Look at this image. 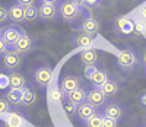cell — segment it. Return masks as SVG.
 I'll return each mask as SVG.
<instances>
[{"instance_id": "obj_1", "label": "cell", "mask_w": 146, "mask_h": 127, "mask_svg": "<svg viewBox=\"0 0 146 127\" xmlns=\"http://www.w3.org/2000/svg\"><path fill=\"white\" fill-rule=\"evenodd\" d=\"M57 6H58V16L64 22H75L83 13V7L76 5L73 0H60Z\"/></svg>"}, {"instance_id": "obj_2", "label": "cell", "mask_w": 146, "mask_h": 127, "mask_svg": "<svg viewBox=\"0 0 146 127\" xmlns=\"http://www.w3.org/2000/svg\"><path fill=\"white\" fill-rule=\"evenodd\" d=\"M137 61H139L137 53L133 48H130V47L121 50L118 57H117V64L123 72H131L137 66Z\"/></svg>"}, {"instance_id": "obj_3", "label": "cell", "mask_w": 146, "mask_h": 127, "mask_svg": "<svg viewBox=\"0 0 146 127\" xmlns=\"http://www.w3.org/2000/svg\"><path fill=\"white\" fill-rule=\"evenodd\" d=\"M22 64H23V56L13 51V50H9L7 53L2 56V66L7 72H18L22 67Z\"/></svg>"}, {"instance_id": "obj_4", "label": "cell", "mask_w": 146, "mask_h": 127, "mask_svg": "<svg viewBox=\"0 0 146 127\" xmlns=\"http://www.w3.org/2000/svg\"><path fill=\"white\" fill-rule=\"evenodd\" d=\"M23 34H25V31H23L19 25H9V27H5L0 31V37H2V40L9 45V48L13 47L16 44V41Z\"/></svg>"}, {"instance_id": "obj_5", "label": "cell", "mask_w": 146, "mask_h": 127, "mask_svg": "<svg viewBox=\"0 0 146 127\" xmlns=\"http://www.w3.org/2000/svg\"><path fill=\"white\" fill-rule=\"evenodd\" d=\"M101 29V23L98 19H95L92 16H88V18H85L80 25L78 27V31L79 34H85V35H89V37H94L100 32Z\"/></svg>"}, {"instance_id": "obj_6", "label": "cell", "mask_w": 146, "mask_h": 127, "mask_svg": "<svg viewBox=\"0 0 146 127\" xmlns=\"http://www.w3.org/2000/svg\"><path fill=\"white\" fill-rule=\"evenodd\" d=\"M58 18V6L51 3H40L38 5V19L44 22L56 21Z\"/></svg>"}, {"instance_id": "obj_7", "label": "cell", "mask_w": 146, "mask_h": 127, "mask_svg": "<svg viewBox=\"0 0 146 127\" xmlns=\"http://www.w3.org/2000/svg\"><path fill=\"white\" fill-rule=\"evenodd\" d=\"M34 48H35V41H34V38L25 32V34H23V35L19 38V40L16 41V44L12 47L10 50H13V51L19 53L21 56H25V54L31 53Z\"/></svg>"}, {"instance_id": "obj_8", "label": "cell", "mask_w": 146, "mask_h": 127, "mask_svg": "<svg viewBox=\"0 0 146 127\" xmlns=\"http://www.w3.org/2000/svg\"><path fill=\"white\" fill-rule=\"evenodd\" d=\"M113 28L118 35H130L135 31V22L127 16H118L113 22Z\"/></svg>"}, {"instance_id": "obj_9", "label": "cell", "mask_w": 146, "mask_h": 127, "mask_svg": "<svg viewBox=\"0 0 146 127\" xmlns=\"http://www.w3.org/2000/svg\"><path fill=\"white\" fill-rule=\"evenodd\" d=\"M32 79H34V83L38 88H47L48 83H50V80H51V69L48 66L36 67L34 70Z\"/></svg>"}, {"instance_id": "obj_10", "label": "cell", "mask_w": 146, "mask_h": 127, "mask_svg": "<svg viewBox=\"0 0 146 127\" xmlns=\"http://www.w3.org/2000/svg\"><path fill=\"white\" fill-rule=\"evenodd\" d=\"M80 86H82V80L76 74H67V76H64V78L60 80V91L64 94V96L69 92L78 89V88H80Z\"/></svg>"}, {"instance_id": "obj_11", "label": "cell", "mask_w": 146, "mask_h": 127, "mask_svg": "<svg viewBox=\"0 0 146 127\" xmlns=\"http://www.w3.org/2000/svg\"><path fill=\"white\" fill-rule=\"evenodd\" d=\"M86 102H89V104H91L92 107H95V108H100V107L105 105V102H107V96L98 89V88H94V89L88 91Z\"/></svg>"}, {"instance_id": "obj_12", "label": "cell", "mask_w": 146, "mask_h": 127, "mask_svg": "<svg viewBox=\"0 0 146 127\" xmlns=\"http://www.w3.org/2000/svg\"><path fill=\"white\" fill-rule=\"evenodd\" d=\"M22 94L23 89H18V88H7L5 92V98L12 107H22Z\"/></svg>"}, {"instance_id": "obj_13", "label": "cell", "mask_w": 146, "mask_h": 127, "mask_svg": "<svg viewBox=\"0 0 146 127\" xmlns=\"http://www.w3.org/2000/svg\"><path fill=\"white\" fill-rule=\"evenodd\" d=\"M7 13H9V21H12L13 23H23L25 22V12H23V7L13 3L7 7Z\"/></svg>"}, {"instance_id": "obj_14", "label": "cell", "mask_w": 146, "mask_h": 127, "mask_svg": "<svg viewBox=\"0 0 146 127\" xmlns=\"http://www.w3.org/2000/svg\"><path fill=\"white\" fill-rule=\"evenodd\" d=\"M98 59H100L98 51L94 50V48H85L79 56V60H80V63L83 66H94V64H96Z\"/></svg>"}, {"instance_id": "obj_15", "label": "cell", "mask_w": 146, "mask_h": 127, "mask_svg": "<svg viewBox=\"0 0 146 127\" xmlns=\"http://www.w3.org/2000/svg\"><path fill=\"white\" fill-rule=\"evenodd\" d=\"M9 88H18V89H23L27 86V78L23 76V73L18 72H9Z\"/></svg>"}, {"instance_id": "obj_16", "label": "cell", "mask_w": 146, "mask_h": 127, "mask_svg": "<svg viewBox=\"0 0 146 127\" xmlns=\"http://www.w3.org/2000/svg\"><path fill=\"white\" fill-rule=\"evenodd\" d=\"M102 116L104 117H108V118H113V120H120L123 117V108H121L118 104H107L104 107V111H102Z\"/></svg>"}, {"instance_id": "obj_17", "label": "cell", "mask_w": 146, "mask_h": 127, "mask_svg": "<svg viewBox=\"0 0 146 127\" xmlns=\"http://www.w3.org/2000/svg\"><path fill=\"white\" fill-rule=\"evenodd\" d=\"M86 95H88V92L80 86V88H78V89L69 92L64 98H66V101H70V102L76 104V105H80L82 102H85V101H86Z\"/></svg>"}, {"instance_id": "obj_18", "label": "cell", "mask_w": 146, "mask_h": 127, "mask_svg": "<svg viewBox=\"0 0 146 127\" xmlns=\"http://www.w3.org/2000/svg\"><path fill=\"white\" fill-rule=\"evenodd\" d=\"M96 112V108L95 107H92L89 102H82L80 105H78V112H76V116H78V118L79 120H82V121H86L91 116H94V114Z\"/></svg>"}, {"instance_id": "obj_19", "label": "cell", "mask_w": 146, "mask_h": 127, "mask_svg": "<svg viewBox=\"0 0 146 127\" xmlns=\"http://www.w3.org/2000/svg\"><path fill=\"white\" fill-rule=\"evenodd\" d=\"M38 101V96H36L35 91L29 86L23 88V94H22V107H34Z\"/></svg>"}, {"instance_id": "obj_20", "label": "cell", "mask_w": 146, "mask_h": 127, "mask_svg": "<svg viewBox=\"0 0 146 127\" xmlns=\"http://www.w3.org/2000/svg\"><path fill=\"white\" fill-rule=\"evenodd\" d=\"M98 89L108 98V96H114L118 94V89H120V86H118V82L114 80V79H108L104 85H101Z\"/></svg>"}, {"instance_id": "obj_21", "label": "cell", "mask_w": 146, "mask_h": 127, "mask_svg": "<svg viewBox=\"0 0 146 127\" xmlns=\"http://www.w3.org/2000/svg\"><path fill=\"white\" fill-rule=\"evenodd\" d=\"M25 124V120H23V116L19 112L15 111H10L7 112V117H6V127H23Z\"/></svg>"}, {"instance_id": "obj_22", "label": "cell", "mask_w": 146, "mask_h": 127, "mask_svg": "<svg viewBox=\"0 0 146 127\" xmlns=\"http://www.w3.org/2000/svg\"><path fill=\"white\" fill-rule=\"evenodd\" d=\"M108 79H110L108 72H107V70H102V69H98V70L92 74V78L89 79V82L94 85V88H100V86L104 85Z\"/></svg>"}, {"instance_id": "obj_23", "label": "cell", "mask_w": 146, "mask_h": 127, "mask_svg": "<svg viewBox=\"0 0 146 127\" xmlns=\"http://www.w3.org/2000/svg\"><path fill=\"white\" fill-rule=\"evenodd\" d=\"M73 44L76 47H80V48H88L94 44V37H89V35H85V34H79L73 38Z\"/></svg>"}, {"instance_id": "obj_24", "label": "cell", "mask_w": 146, "mask_h": 127, "mask_svg": "<svg viewBox=\"0 0 146 127\" xmlns=\"http://www.w3.org/2000/svg\"><path fill=\"white\" fill-rule=\"evenodd\" d=\"M23 12H25V22L38 21V6H27L23 7Z\"/></svg>"}, {"instance_id": "obj_25", "label": "cell", "mask_w": 146, "mask_h": 127, "mask_svg": "<svg viewBox=\"0 0 146 127\" xmlns=\"http://www.w3.org/2000/svg\"><path fill=\"white\" fill-rule=\"evenodd\" d=\"M86 127H102V114L95 112L94 116H91L86 121H85Z\"/></svg>"}, {"instance_id": "obj_26", "label": "cell", "mask_w": 146, "mask_h": 127, "mask_svg": "<svg viewBox=\"0 0 146 127\" xmlns=\"http://www.w3.org/2000/svg\"><path fill=\"white\" fill-rule=\"evenodd\" d=\"M63 110H64V112L67 114V116H76L78 105L73 104V102H70V101H66L64 105H63Z\"/></svg>"}, {"instance_id": "obj_27", "label": "cell", "mask_w": 146, "mask_h": 127, "mask_svg": "<svg viewBox=\"0 0 146 127\" xmlns=\"http://www.w3.org/2000/svg\"><path fill=\"white\" fill-rule=\"evenodd\" d=\"M12 111V105L7 102L5 96H0V114H7Z\"/></svg>"}, {"instance_id": "obj_28", "label": "cell", "mask_w": 146, "mask_h": 127, "mask_svg": "<svg viewBox=\"0 0 146 127\" xmlns=\"http://www.w3.org/2000/svg\"><path fill=\"white\" fill-rule=\"evenodd\" d=\"M98 70V67H96V64H94V66H85L83 67V74H85V78H86L88 80L92 78V74Z\"/></svg>"}, {"instance_id": "obj_29", "label": "cell", "mask_w": 146, "mask_h": 127, "mask_svg": "<svg viewBox=\"0 0 146 127\" xmlns=\"http://www.w3.org/2000/svg\"><path fill=\"white\" fill-rule=\"evenodd\" d=\"M6 88H9V76L0 72V91L6 89Z\"/></svg>"}, {"instance_id": "obj_30", "label": "cell", "mask_w": 146, "mask_h": 127, "mask_svg": "<svg viewBox=\"0 0 146 127\" xmlns=\"http://www.w3.org/2000/svg\"><path fill=\"white\" fill-rule=\"evenodd\" d=\"M9 21V13H7V7L0 5V23H5Z\"/></svg>"}, {"instance_id": "obj_31", "label": "cell", "mask_w": 146, "mask_h": 127, "mask_svg": "<svg viewBox=\"0 0 146 127\" xmlns=\"http://www.w3.org/2000/svg\"><path fill=\"white\" fill-rule=\"evenodd\" d=\"M98 6H101V0H85V3H83L85 9H95Z\"/></svg>"}, {"instance_id": "obj_32", "label": "cell", "mask_w": 146, "mask_h": 127, "mask_svg": "<svg viewBox=\"0 0 146 127\" xmlns=\"http://www.w3.org/2000/svg\"><path fill=\"white\" fill-rule=\"evenodd\" d=\"M102 127H118V121L102 116Z\"/></svg>"}, {"instance_id": "obj_33", "label": "cell", "mask_w": 146, "mask_h": 127, "mask_svg": "<svg viewBox=\"0 0 146 127\" xmlns=\"http://www.w3.org/2000/svg\"><path fill=\"white\" fill-rule=\"evenodd\" d=\"M63 96H64V94L60 91V88H56V89H53V92H51V98H53L54 101H62Z\"/></svg>"}, {"instance_id": "obj_34", "label": "cell", "mask_w": 146, "mask_h": 127, "mask_svg": "<svg viewBox=\"0 0 146 127\" xmlns=\"http://www.w3.org/2000/svg\"><path fill=\"white\" fill-rule=\"evenodd\" d=\"M135 29L140 34H145L146 32V23H143L142 21H136L135 22Z\"/></svg>"}, {"instance_id": "obj_35", "label": "cell", "mask_w": 146, "mask_h": 127, "mask_svg": "<svg viewBox=\"0 0 146 127\" xmlns=\"http://www.w3.org/2000/svg\"><path fill=\"white\" fill-rule=\"evenodd\" d=\"M36 0H15V3L22 6V7H27V6H34Z\"/></svg>"}, {"instance_id": "obj_36", "label": "cell", "mask_w": 146, "mask_h": 127, "mask_svg": "<svg viewBox=\"0 0 146 127\" xmlns=\"http://www.w3.org/2000/svg\"><path fill=\"white\" fill-rule=\"evenodd\" d=\"M9 50H10V48H9V45H7V44H6V43L2 40V37H0V57H2L5 53H7Z\"/></svg>"}, {"instance_id": "obj_37", "label": "cell", "mask_w": 146, "mask_h": 127, "mask_svg": "<svg viewBox=\"0 0 146 127\" xmlns=\"http://www.w3.org/2000/svg\"><path fill=\"white\" fill-rule=\"evenodd\" d=\"M40 3H51V5H57L60 0H38Z\"/></svg>"}, {"instance_id": "obj_38", "label": "cell", "mask_w": 146, "mask_h": 127, "mask_svg": "<svg viewBox=\"0 0 146 127\" xmlns=\"http://www.w3.org/2000/svg\"><path fill=\"white\" fill-rule=\"evenodd\" d=\"M140 59H142V63L145 64V67H146V48L142 51V56H140Z\"/></svg>"}, {"instance_id": "obj_39", "label": "cell", "mask_w": 146, "mask_h": 127, "mask_svg": "<svg viewBox=\"0 0 146 127\" xmlns=\"http://www.w3.org/2000/svg\"><path fill=\"white\" fill-rule=\"evenodd\" d=\"M73 2H75L76 5H79V6H82V7H83V3H85V0H73Z\"/></svg>"}, {"instance_id": "obj_40", "label": "cell", "mask_w": 146, "mask_h": 127, "mask_svg": "<svg viewBox=\"0 0 146 127\" xmlns=\"http://www.w3.org/2000/svg\"><path fill=\"white\" fill-rule=\"evenodd\" d=\"M142 18H143V19L146 21V6H145V7L142 9Z\"/></svg>"}, {"instance_id": "obj_41", "label": "cell", "mask_w": 146, "mask_h": 127, "mask_svg": "<svg viewBox=\"0 0 146 127\" xmlns=\"http://www.w3.org/2000/svg\"><path fill=\"white\" fill-rule=\"evenodd\" d=\"M140 101H142V104H145V105H146V95H143Z\"/></svg>"}, {"instance_id": "obj_42", "label": "cell", "mask_w": 146, "mask_h": 127, "mask_svg": "<svg viewBox=\"0 0 146 127\" xmlns=\"http://www.w3.org/2000/svg\"><path fill=\"white\" fill-rule=\"evenodd\" d=\"M145 74H146V67H145Z\"/></svg>"}, {"instance_id": "obj_43", "label": "cell", "mask_w": 146, "mask_h": 127, "mask_svg": "<svg viewBox=\"0 0 146 127\" xmlns=\"http://www.w3.org/2000/svg\"><path fill=\"white\" fill-rule=\"evenodd\" d=\"M0 31H2V28H0Z\"/></svg>"}]
</instances>
